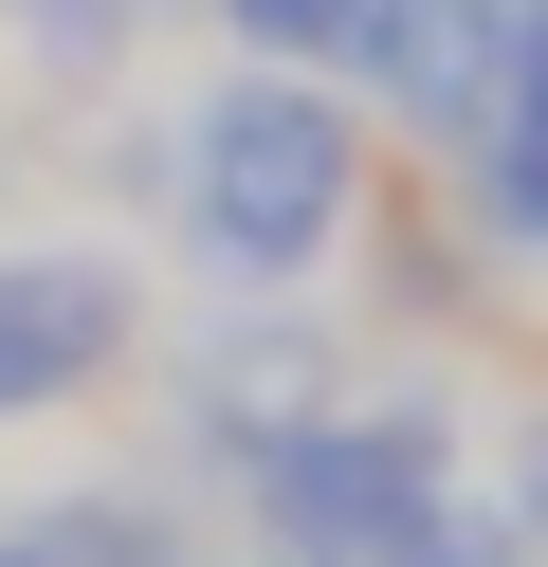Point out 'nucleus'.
Here are the masks:
<instances>
[{"mask_svg":"<svg viewBox=\"0 0 548 567\" xmlns=\"http://www.w3.org/2000/svg\"><path fill=\"white\" fill-rule=\"evenodd\" d=\"M384 567H530V549H511V513H494V494L457 476V494H421V530H402Z\"/></svg>","mask_w":548,"mask_h":567,"instance_id":"nucleus-8","label":"nucleus"},{"mask_svg":"<svg viewBox=\"0 0 548 567\" xmlns=\"http://www.w3.org/2000/svg\"><path fill=\"white\" fill-rule=\"evenodd\" d=\"M146 367V275L110 238H0V421H73Z\"/></svg>","mask_w":548,"mask_h":567,"instance_id":"nucleus-3","label":"nucleus"},{"mask_svg":"<svg viewBox=\"0 0 548 567\" xmlns=\"http://www.w3.org/2000/svg\"><path fill=\"white\" fill-rule=\"evenodd\" d=\"M475 494H494L511 549L548 567V403H494V421H475Z\"/></svg>","mask_w":548,"mask_h":567,"instance_id":"nucleus-7","label":"nucleus"},{"mask_svg":"<svg viewBox=\"0 0 548 567\" xmlns=\"http://www.w3.org/2000/svg\"><path fill=\"white\" fill-rule=\"evenodd\" d=\"M530 275H548V220H530Z\"/></svg>","mask_w":548,"mask_h":567,"instance_id":"nucleus-12","label":"nucleus"},{"mask_svg":"<svg viewBox=\"0 0 548 567\" xmlns=\"http://www.w3.org/2000/svg\"><path fill=\"white\" fill-rule=\"evenodd\" d=\"M494 128H548V0H511V111Z\"/></svg>","mask_w":548,"mask_h":567,"instance_id":"nucleus-9","label":"nucleus"},{"mask_svg":"<svg viewBox=\"0 0 548 567\" xmlns=\"http://www.w3.org/2000/svg\"><path fill=\"white\" fill-rule=\"evenodd\" d=\"M475 476V403L438 367H348L292 440L238 457L256 494V567H384L402 530H421V494Z\"/></svg>","mask_w":548,"mask_h":567,"instance_id":"nucleus-2","label":"nucleus"},{"mask_svg":"<svg viewBox=\"0 0 548 567\" xmlns=\"http://www.w3.org/2000/svg\"><path fill=\"white\" fill-rule=\"evenodd\" d=\"M329 384H348V330H329V293H219L201 330H183V421H201L219 457L292 440Z\"/></svg>","mask_w":548,"mask_h":567,"instance_id":"nucleus-5","label":"nucleus"},{"mask_svg":"<svg viewBox=\"0 0 548 567\" xmlns=\"http://www.w3.org/2000/svg\"><path fill=\"white\" fill-rule=\"evenodd\" d=\"M348 111L402 128L421 165H457L475 128L511 111V0H365V38H348Z\"/></svg>","mask_w":548,"mask_h":567,"instance_id":"nucleus-4","label":"nucleus"},{"mask_svg":"<svg viewBox=\"0 0 548 567\" xmlns=\"http://www.w3.org/2000/svg\"><path fill=\"white\" fill-rule=\"evenodd\" d=\"M0 567H37V549H19V530H0Z\"/></svg>","mask_w":548,"mask_h":567,"instance_id":"nucleus-11","label":"nucleus"},{"mask_svg":"<svg viewBox=\"0 0 548 567\" xmlns=\"http://www.w3.org/2000/svg\"><path fill=\"white\" fill-rule=\"evenodd\" d=\"M0 184H19V128H0Z\"/></svg>","mask_w":548,"mask_h":567,"instance_id":"nucleus-10","label":"nucleus"},{"mask_svg":"<svg viewBox=\"0 0 548 567\" xmlns=\"http://www.w3.org/2000/svg\"><path fill=\"white\" fill-rule=\"evenodd\" d=\"M365 0H219V55H275V74H348Z\"/></svg>","mask_w":548,"mask_h":567,"instance_id":"nucleus-6","label":"nucleus"},{"mask_svg":"<svg viewBox=\"0 0 548 567\" xmlns=\"http://www.w3.org/2000/svg\"><path fill=\"white\" fill-rule=\"evenodd\" d=\"M365 202L384 128L348 111V74L219 55L201 92H165V238L201 257V293H329L365 257Z\"/></svg>","mask_w":548,"mask_h":567,"instance_id":"nucleus-1","label":"nucleus"}]
</instances>
